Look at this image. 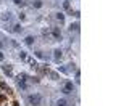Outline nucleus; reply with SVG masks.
<instances>
[{
	"label": "nucleus",
	"instance_id": "nucleus-1",
	"mask_svg": "<svg viewBox=\"0 0 121 106\" xmlns=\"http://www.w3.org/2000/svg\"><path fill=\"white\" fill-rule=\"evenodd\" d=\"M26 103L29 106H40L42 103V95L40 93H31L26 96Z\"/></svg>",
	"mask_w": 121,
	"mask_h": 106
},
{
	"label": "nucleus",
	"instance_id": "nucleus-2",
	"mask_svg": "<svg viewBox=\"0 0 121 106\" xmlns=\"http://www.w3.org/2000/svg\"><path fill=\"white\" fill-rule=\"evenodd\" d=\"M74 90H76V87H74V84H73L71 80H68V82H66L65 85L61 87V92H63L65 95H69V93H73Z\"/></svg>",
	"mask_w": 121,
	"mask_h": 106
},
{
	"label": "nucleus",
	"instance_id": "nucleus-3",
	"mask_svg": "<svg viewBox=\"0 0 121 106\" xmlns=\"http://www.w3.org/2000/svg\"><path fill=\"white\" fill-rule=\"evenodd\" d=\"M50 32H52V37L55 39V40H61L63 39V35H61V31H60V27H52L50 29Z\"/></svg>",
	"mask_w": 121,
	"mask_h": 106
},
{
	"label": "nucleus",
	"instance_id": "nucleus-4",
	"mask_svg": "<svg viewBox=\"0 0 121 106\" xmlns=\"http://www.w3.org/2000/svg\"><path fill=\"white\" fill-rule=\"evenodd\" d=\"M2 69H3V72H5L7 76L13 77V67H11V64H3V66H2Z\"/></svg>",
	"mask_w": 121,
	"mask_h": 106
},
{
	"label": "nucleus",
	"instance_id": "nucleus-5",
	"mask_svg": "<svg viewBox=\"0 0 121 106\" xmlns=\"http://www.w3.org/2000/svg\"><path fill=\"white\" fill-rule=\"evenodd\" d=\"M13 18V13L11 11H5V13H2V16H0V21H10V19Z\"/></svg>",
	"mask_w": 121,
	"mask_h": 106
},
{
	"label": "nucleus",
	"instance_id": "nucleus-6",
	"mask_svg": "<svg viewBox=\"0 0 121 106\" xmlns=\"http://www.w3.org/2000/svg\"><path fill=\"white\" fill-rule=\"evenodd\" d=\"M34 42H36V37H34V35H26V37H24V43L29 45V47L34 45Z\"/></svg>",
	"mask_w": 121,
	"mask_h": 106
},
{
	"label": "nucleus",
	"instance_id": "nucleus-7",
	"mask_svg": "<svg viewBox=\"0 0 121 106\" xmlns=\"http://www.w3.org/2000/svg\"><path fill=\"white\" fill-rule=\"evenodd\" d=\"M61 56H63V51H61L60 48H55V50H53V58H55V61H60Z\"/></svg>",
	"mask_w": 121,
	"mask_h": 106
},
{
	"label": "nucleus",
	"instance_id": "nucleus-8",
	"mask_svg": "<svg viewBox=\"0 0 121 106\" xmlns=\"http://www.w3.org/2000/svg\"><path fill=\"white\" fill-rule=\"evenodd\" d=\"M11 31H13L15 34H21V32L24 31V27H23L19 23H16V24H13V29H11Z\"/></svg>",
	"mask_w": 121,
	"mask_h": 106
},
{
	"label": "nucleus",
	"instance_id": "nucleus-9",
	"mask_svg": "<svg viewBox=\"0 0 121 106\" xmlns=\"http://www.w3.org/2000/svg\"><path fill=\"white\" fill-rule=\"evenodd\" d=\"M26 80H28V76L23 72V74H19V76H16V82L18 84H26Z\"/></svg>",
	"mask_w": 121,
	"mask_h": 106
},
{
	"label": "nucleus",
	"instance_id": "nucleus-10",
	"mask_svg": "<svg viewBox=\"0 0 121 106\" xmlns=\"http://www.w3.org/2000/svg\"><path fill=\"white\" fill-rule=\"evenodd\" d=\"M55 18H56V21H60V23H65V13L58 11V13H55Z\"/></svg>",
	"mask_w": 121,
	"mask_h": 106
},
{
	"label": "nucleus",
	"instance_id": "nucleus-11",
	"mask_svg": "<svg viewBox=\"0 0 121 106\" xmlns=\"http://www.w3.org/2000/svg\"><path fill=\"white\" fill-rule=\"evenodd\" d=\"M0 88H2V90H5L7 93H11V88H10V87L7 85L5 82H2V80H0Z\"/></svg>",
	"mask_w": 121,
	"mask_h": 106
},
{
	"label": "nucleus",
	"instance_id": "nucleus-12",
	"mask_svg": "<svg viewBox=\"0 0 121 106\" xmlns=\"http://www.w3.org/2000/svg\"><path fill=\"white\" fill-rule=\"evenodd\" d=\"M69 31H71V32H73V31L78 32V31H79V23H71V24H69Z\"/></svg>",
	"mask_w": 121,
	"mask_h": 106
},
{
	"label": "nucleus",
	"instance_id": "nucleus-13",
	"mask_svg": "<svg viewBox=\"0 0 121 106\" xmlns=\"http://www.w3.org/2000/svg\"><path fill=\"white\" fill-rule=\"evenodd\" d=\"M56 106H68V100H66V98H60V100H56Z\"/></svg>",
	"mask_w": 121,
	"mask_h": 106
},
{
	"label": "nucleus",
	"instance_id": "nucleus-14",
	"mask_svg": "<svg viewBox=\"0 0 121 106\" xmlns=\"http://www.w3.org/2000/svg\"><path fill=\"white\" fill-rule=\"evenodd\" d=\"M42 5H44V3H42V0H34V2H32V8H42Z\"/></svg>",
	"mask_w": 121,
	"mask_h": 106
},
{
	"label": "nucleus",
	"instance_id": "nucleus-15",
	"mask_svg": "<svg viewBox=\"0 0 121 106\" xmlns=\"http://www.w3.org/2000/svg\"><path fill=\"white\" fill-rule=\"evenodd\" d=\"M13 3H15V5H18V7H24V5H26V2H24V0H13Z\"/></svg>",
	"mask_w": 121,
	"mask_h": 106
},
{
	"label": "nucleus",
	"instance_id": "nucleus-16",
	"mask_svg": "<svg viewBox=\"0 0 121 106\" xmlns=\"http://www.w3.org/2000/svg\"><path fill=\"white\" fill-rule=\"evenodd\" d=\"M19 59H26V58H28V53H26V51H24V50H21V51H19Z\"/></svg>",
	"mask_w": 121,
	"mask_h": 106
},
{
	"label": "nucleus",
	"instance_id": "nucleus-17",
	"mask_svg": "<svg viewBox=\"0 0 121 106\" xmlns=\"http://www.w3.org/2000/svg\"><path fill=\"white\" fill-rule=\"evenodd\" d=\"M34 55H36L37 58H47L45 55H44V51H40V50H37V51H34Z\"/></svg>",
	"mask_w": 121,
	"mask_h": 106
},
{
	"label": "nucleus",
	"instance_id": "nucleus-18",
	"mask_svg": "<svg viewBox=\"0 0 121 106\" xmlns=\"http://www.w3.org/2000/svg\"><path fill=\"white\" fill-rule=\"evenodd\" d=\"M63 8H65V10H71V3H69L68 0H65V2H63Z\"/></svg>",
	"mask_w": 121,
	"mask_h": 106
},
{
	"label": "nucleus",
	"instance_id": "nucleus-19",
	"mask_svg": "<svg viewBox=\"0 0 121 106\" xmlns=\"http://www.w3.org/2000/svg\"><path fill=\"white\" fill-rule=\"evenodd\" d=\"M18 18H19V21H24V19H26V13H23V11H21V13L18 15Z\"/></svg>",
	"mask_w": 121,
	"mask_h": 106
},
{
	"label": "nucleus",
	"instance_id": "nucleus-20",
	"mask_svg": "<svg viewBox=\"0 0 121 106\" xmlns=\"http://www.w3.org/2000/svg\"><path fill=\"white\" fill-rule=\"evenodd\" d=\"M48 74H50V77H52L53 80H58V74H56V72H48Z\"/></svg>",
	"mask_w": 121,
	"mask_h": 106
},
{
	"label": "nucleus",
	"instance_id": "nucleus-21",
	"mask_svg": "<svg viewBox=\"0 0 121 106\" xmlns=\"http://www.w3.org/2000/svg\"><path fill=\"white\" fill-rule=\"evenodd\" d=\"M29 79H31V82H34V84H39V82H40L39 77H29Z\"/></svg>",
	"mask_w": 121,
	"mask_h": 106
},
{
	"label": "nucleus",
	"instance_id": "nucleus-22",
	"mask_svg": "<svg viewBox=\"0 0 121 106\" xmlns=\"http://www.w3.org/2000/svg\"><path fill=\"white\" fill-rule=\"evenodd\" d=\"M5 101H7V96H5V95H0V103H2V105H3V103H5Z\"/></svg>",
	"mask_w": 121,
	"mask_h": 106
},
{
	"label": "nucleus",
	"instance_id": "nucleus-23",
	"mask_svg": "<svg viewBox=\"0 0 121 106\" xmlns=\"http://www.w3.org/2000/svg\"><path fill=\"white\" fill-rule=\"evenodd\" d=\"M3 59H5V56H3V53L0 51V61H3Z\"/></svg>",
	"mask_w": 121,
	"mask_h": 106
},
{
	"label": "nucleus",
	"instance_id": "nucleus-24",
	"mask_svg": "<svg viewBox=\"0 0 121 106\" xmlns=\"http://www.w3.org/2000/svg\"><path fill=\"white\" fill-rule=\"evenodd\" d=\"M11 106H19V103H18V101H13V103H11Z\"/></svg>",
	"mask_w": 121,
	"mask_h": 106
},
{
	"label": "nucleus",
	"instance_id": "nucleus-25",
	"mask_svg": "<svg viewBox=\"0 0 121 106\" xmlns=\"http://www.w3.org/2000/svg\"><path fill=\"white\" fill-rule=\"evenodd\" d=\"M3 47H5V43H3V42H0V50H2Z\"/></svg>",
	"mask_w": 121,
	"mask_h": 106
}]
</instances>
